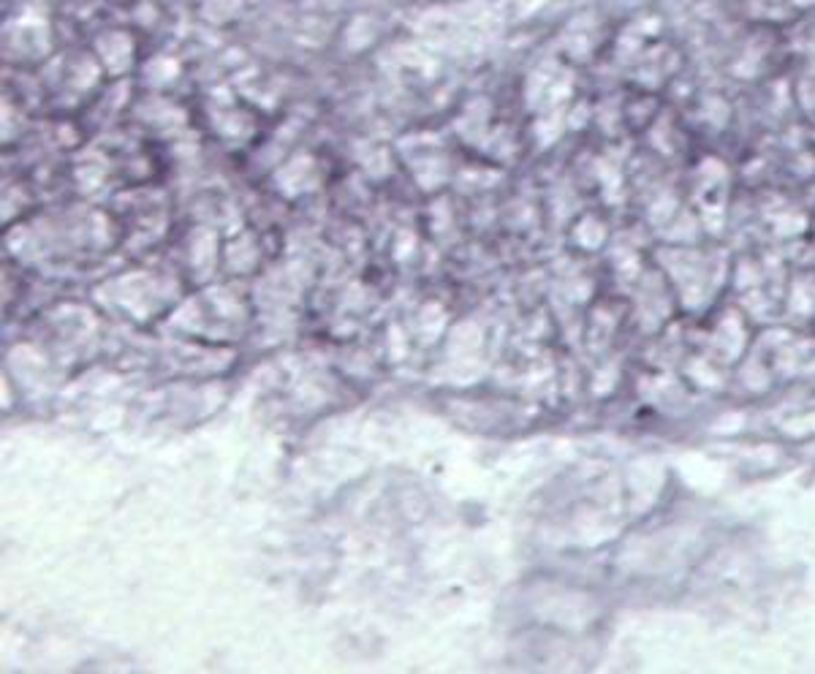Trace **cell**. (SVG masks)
Here are the masks:
<instances>
[{"instance_id": "obj_1", "label": "cell", "mask_w": 815, "mask_h": 674, "mask_svg": "<svg viewBox=\"0 0 815 674\" xmlns=\"http://www.w3.org/2000/svg\"><path fill=\"white\" fill-rule=\"evenodd\" d=\"M783 4H788V6H793V9H801V6H812L815 0H783Z\"/></svg>"}]
</instances>
